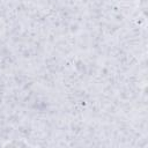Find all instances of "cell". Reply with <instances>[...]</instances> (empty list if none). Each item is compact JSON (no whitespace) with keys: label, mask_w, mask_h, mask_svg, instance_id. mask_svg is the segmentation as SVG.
I'll list each match as a JSON object with an SVG mask.
<instances>
[{"label":"cell","mask_w":148,"mask_h":148,"mask_svg":"<svg viewBox=\"0 0 148 148\" xmlns=\"http://www.w3.org/2000/svg\"><path fill=\"white\" fill-rule=\"evenodd\" d=\"M3 146H31L30 143H28L27 141H23V140H16V139H13L12 141H8L6 143H3Z\"/></svg>","instance_id":"cell-1"}]
</instances>
